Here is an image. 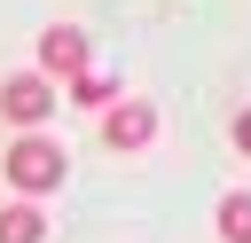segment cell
<instances>
[{
  "label": "cell",
  "instance_id": "6da1fadb",
  "mask_svg": "<svg viewBox=\"0 0 251 243\" xmlns=\"http://www.w3.org/2000/svg\"><path fill=\"white\" fill-rule=\"evenodd\" d=\"M0 172H8V188L31 204V196H47V188H63V172H71V157L47 141V133H24V141H8V157H0Z\"/></svg>",
  "mask_w": 251,
  "mask_h": 243
},
{
  "label": "cell",
  "instance_id": "7a4b0ae2",
  "mask_svg": "<svg viewBox=\"0 0 251 243\" xmlns=\"http://www.w3.org/2000/svg\"><path fill=\"white\" fill-rule=\"evenodd\" d=\"M47 110H55V78H39V71H16V78L0 86V118H8V125L39 133V125H47Z\"/></svg>",
  "mask_w": 251,
  "mask_h": 243
},
{
  "label": "cell",
  "instance_id": "3957f363",
  "mask_svg": "<svg viewBox=\"0 0 251 243\" xmlns=\"http://www.w3.org/2000/svg\"><path fill=\"white\" fill-rule=\"evenodd\" d=\"M78 71H94L86 31H78V24H47V31H39V78H78Z\"/></svg>",
  "mask_w": 251,
  "mask_h": 243
},
{
  "label": "cell",
  "instance_id": "277c9868",
  "mask_svg": "<svg viewBox=\"0 0 251 243\" xmlns=\"http://www.w3.org/2000/svg\"><path fill=\"white\" fill-rule=\"evenodd\" d=\"M102 141H110V149H149V141H157V102H126V94H118V102L102 110Z\"/></svg>",
  "mask_w": 251,
  "mask_h": 243
},
{
  "label": "cell",
  "instance_id": "5b68a950",
  "mask_svg": "<svg viewBox=\"0 0 251 243\" xmlns=\"http://www.w3.org/2000/svg\"><path fill=\"white\" fill-rule=\"evenodd\" d=\"M0 243H47V212L39 204H8L0 212Z\"/></svg>",
  "mask_w": 251,
  "mask_h": 243
},
{
  "label": "cell",
  "instance_id": "8992f818",
  "mask_svg": "<svg viewBox=\"0 0 251 243\" xmlns=\"http://www.w3.org/2000/svg\"><path fill=\"white\" fill-rule=\"evenodd\" d=\"M220 243H251V188L220 196Z\"/></svg>",
  "mask_w": 251,
  "mask_h": 243
},
{
  "label": "cell",
  "instance_id": "52a82bcc",
  "mask_svg": "<svg viewBox=\"0 0 251 243\" xmlns=\"http://www.w3.org/2000/svg\"><path fill=\"white\" fill-rule=\"evenodd\" d=\"M71 102H78V110H110V102H118V78H102V71H78V78H71Z\"/></svg>",
  "mask_w": 251,
  "mask_h": 243
},
{
  "label": "cell",
  "instance_id": "ba28073f",
  "mask_svg": "<svg viewBox=\"0 0 251 243\" xmlns=\"http://www.w3.org/2000/svg\"><path fill=\"white\" fill-rule=\"evenodd\" d=\"M235 149H243V157H251V102H243V110H235Z\"/></svg>",
  "mask_w": 251,
  "mask_h": 243
}]
</instances>
